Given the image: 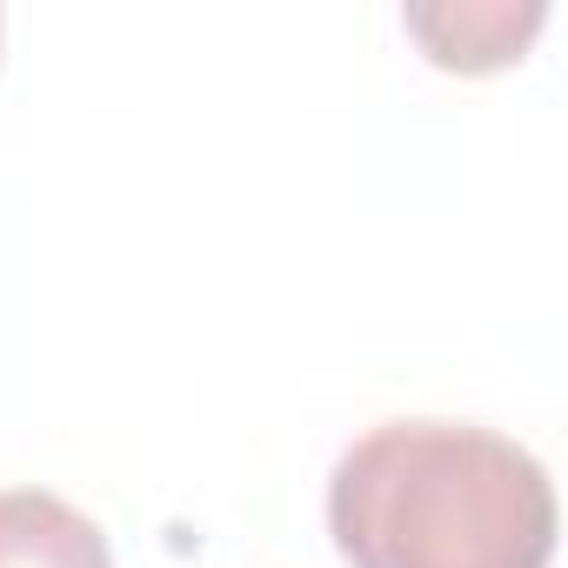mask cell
I'll return each mask as SVG.
<instances>
[{
    "instance_id": "6da1fadb",
    "label": "cell",
    "mask_w": 568,
    "mask_h": 568,
    "mask_svg": "<svg viewBox=\"0 0 568 568\" xmlns=\"http://www.w3.org/2000/svg\"><path fill=\"white\" fill-rule=\"evenodd\" d=\"M555 528L548 468L475 422H382L328 475L348 568H548Z\"/></svg>"
},
{
    "instance_id": "277c9868",
    "label": "cell",
    "mask_w": 568,
    "mask_h": 568,
    "mask_svg": "<svg viewBox=\"0 0 568 568\" xmlns=\"http://www.w3.org/2000/svg\"><path fill=\"white\" fill-rule=\"evenodd\" d=\"M0 28H8V21H0Z\"/></svg>"
},
{
    "instance_id": "3957f363",
    "label": "cell",
    "mask_w": 568,
    "mask_h": 568,
    "mask_svg": "<svg viewBox=\"0 0 568 568\" xmlns=\"http://www.w3.org/2000/svg\"><path fill=\"white\" fill-rule=\"evenodd\" d=\"M541 8H448V14H408V34H422L435 68H462V74H488L521 61V48L535 41Z\"/></svg>"
},
{
    "instance_id": "7a4b0ae2",
    "label": "cell",
    "mask_w": 568,
    "mask_h": 568,
    "mask_svg": "<svg viewBox=\"0 0 568 568\" xmlns=\"http://www.w3.org/2000/svg\"><path fill=\"white\" fill-rule=\"evenodd\" d=\"M0 568H114L108 535L48 488H0Z\"/></svg>"
}]
</instances>
